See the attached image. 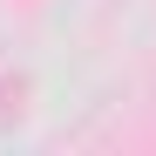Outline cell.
<instances>
[{"label":"cell","mask_w":156,"mask_h":156,"mask_svg":"<svg viewBox=\"0 0 156 156\" xmlns=\"http://www.w3.org/2000/svg\"><path fill=\"white\" fill-rule=\"evenodd\" d=\"M20 109H27V82H20V75H7V82H0V136L20 122Z\"/></svg>","instance_id":"1"}]
</instances>
